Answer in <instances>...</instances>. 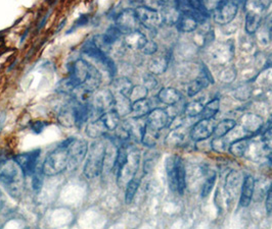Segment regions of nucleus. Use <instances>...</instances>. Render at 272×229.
<instances>
[{
	"mask_svg": "<svg viewBox=\"0 0 272 229\" xmlns=\"http://www.w3.org/2000/svg\"><path fill=\"white\" fill-rule=\"evenodd\" d=\"M106 138L96 139L89 146L85 158L83 173L88 180H93L104 172V159L106 153Z\"/></svg>",
	"mask_w": 272,
	"mask_h": 229,
	"instance_id": "f257e3e1",
	"label": "nucleus"
},
{
	"mask_svg": "<svg viewBox=\"0 0 272 229\" xmlns=\"http://www.w3.org/2000/svg\"><path fill=\"white\" fill-rule=\"evenodd\" d=\"M269 5L270 0H246L245 31L248 35L252 36L258 32Z\"/></svg>",
	"mask_w": 272,
	"mask_h": 229,
	"instance_id": "f03ea898",
	"label": "nucleus"
},
{
	"mask_svg": "<svg viewBox=\"0 0 272 229\" xmlns=\"http://www.w3.org/2000/svg\"><path fill=\"white\" fill-rule=\"evenodd\" d=\"M69 161L68 146L64 141L47 155L41 167L42 172L45 176L58 175L69 168Z\"/></svg>",
	"mask_w": 272,
	"mask_h": 229,
	"instance_id": "7ed1b4c3",
	"label": "nucleus"
},
{
	"mask_svg": "<svg viewBox=\"0 0 272 229\" xmlns=\"http://www.w3.org/2000/svg\"><path fill=\"white\" fill-rule=\"evenodd\" d=\"M21 169L16 161L0 159V182L3 183L13 196H18L21 191Z\"/></svg>",
	"mask_w": 272,
	"mask_h": 229,
	"instance_id": "20e7f679",
	"label": "nucleus"
},
{
	"mask_svg": "<svg viewBox=\"0 0 272 229\" xmlns=\"http://www.w3.org/2000/svg\"><path fill=\"white\" fill-rule=\"evenodd\" d=\"M166 171L171 190L183 195L186 187V172L184 163L180 157H170L166 163Z\"/></svg>",
	"mask_w": 272,
	"mask_h": 229,
	"instance_id": "39448f33",
	"label": "nucleus"
},
{
	"mask_svg": "<svg viewBox=\"0 0 272 229\" xmlns=\"http://www.w3.org/2000/svg\"><path fill=\"white\" fill-rule=\"evenodd\" d=\"M140 164V154L136 149L128 151V156L123 165L116 171L117 183L119 186H125L129 180L135 178Z\"/></svg>",
	"mask_w": 272,
	"mask_h": 229,
	"instance_id": "423d86ee",
	"label": "nucleus"
},
{
	"mask_svg": "<svg viewBox=\"0 0 272 229\" xmlns=\"http://www.w3.org/2000/svg\"><path fill=\"white\" fill-rule=\"evenodd\" d=\"M238 12V4L233 0H219L213 8V19L220 26L234 22Z\"/></svg>",
	"mask_w": 272,
	"mask_h": 229,
	"instance_id": "0eeeda50",
	"label": "nucleus"
},
{
	"mask_svg": "<svg viewBox=\"0 0 272 229\" xmlns=\"http://www.w3.org/2000/svg\"><path fill=\"white\" fill-rule=\"evenodd\" d=\"M69 152V168H76L77 166L85 160L88 152V143L83 139L69 138L66 140Z\"/></svg>",
	"mask_w": 272,
	"mask_h": 229,
	"instance_id": "6e6552de",
	"label": "nucleus"
},
{
	"mask_svg": "<svg viewBox=\"0 0 272 229\" xmlns=\"http://www.w3.org/2000/svg\"><path fill=\"white\" fill-rule=\"evenodd\" d=\"M135 13L140 25L149 31H154L164 24L163 16L160 10L140 5L135 8Z\"/></svg>",
	"mask_w": 272,
	"mask_h": 229,
	"instance_id": "1a4fd4ad",
	"label": "nucleus"
},
{
	"mask_svg": "<svg viewBox=\"0 0 272 229\" xmlns=\"http://www.w3.org/2000/svg\"><path fill=\"white\" fill-rule=\"evenodd\" d=\"M115 26L123 33V35H126L139 30L142 25L139 23L135 9L126 8L117 15L115 18Z\"/></svg>",
	"mask_w": 272,
	"mask_h": 229,
	"instance_id": "9d476101",
	"label": "nucleus"
},
{
	"mask_svg": "<svg viewBox=\"0 0 272 229\" xmlns=\"http://www.w3.org/2000/svg\"><path fill=\"white\" fill-rule=\"evenodd\" d=\"M241 176L237 170H231L225 179V185H224V194L226 199V205L228 207V210H230L233 206L236 204L237 196L239 194Z\"/></svg>",
	"mask_w": 272,
	"mask_h": 229,
	"instance_id": "9b49d317",
	"label": "nucleus"
},
{
	"mask_svg": "<svg viewBox=\"0 0 272 229\" xmlns=\"http://www.w3.org/2000/svg\"><path fill=\"white\" fill-rule=\"evenodd\" d=\"M40 154H41V150L36 149L16 156L14 160L18 164L24 176H32L34 174L37 169Z\"/></svg>",
	"mask_w": 272,
	"mask_h": 229,
	"instance_id": "f8f14e48",
	"label": "nucleus"
},
{
	"mask_svg": "<svg viewBox=\"0 0 272 229\" xmlns=\"http://www.w3.org/2000/svg\"><path fill=\"white\" fill-rule=\"evenodd\" d=\"M216 123L213 118H200L190 131V139L194 142L206 141L213 136Z\"/></svg>",
	"mask_w": 272,
	"mask_h": 229,
	"instance_id": "ddd939ff",
	"label": "nucleus"
},
{
	"mask_svg": "<svg viewBox=\"0 0 272 229\" xmlns=\"http://www.w3.org/2000/svg\"><path fill=\"white\" fill-rule=\"evenodd\" d=\"M90 64L83 58H78L69 66V78L71 79L75 87L83 85L87 79Z\"/></svg>",
	"mask_w": 272,
	"mask_h": 229,
	"instance_id": "4468645a",
	"label": "nucleus"
},
{
	"mask_svg": "<svg viewBox=\"0 0 272 229\" xmlns=\"http://www.w3.org/2000/svg\"><path fill=\"white\" fill-rule=\"evenodd\" d=\"M211 54H212L213 60L219 65H228L235 55L234 43L230 40L224 43H218L214 45Z\"/></svg>",
	"mask_w": 272,
	"mask_h": 229,
	"instance_id": "2eb2a0df",
	"label": "nucleus"
},
{
	"mask_svg": "<svg viewBox=\"0 0 272 229\" xmlns=\"http://www.w3.org/2000/svg\"><path fill=\"white\" fill-rule=\"evenodd\" d=\"M201 74L203 75H200L196 79H194L193 81H190L186 85V93L188 97L196 96L197 94H199L204 89L208 88L213 82V78L209 74L208 68H206V66L203 67Z\"/></svg>",
	"mask_w": 272,
	"mask_h": 229,
	"instance_id": "dca6fc26",
	"label": "nucleus"
},
{
	"mask_svg": "<svg viewBox=\"0 0 272 229\" xmlns=\"http://www.w3.org/2000/svg\"><path fill=\"white\" fill-rule=\"evenodd\" d=\"M146 126L157 131H162L169 124V114L167 109L155 108L150 110L145 118Z\"/></svg>",
	"mask_w": 272,
	"mask_h": 229,
	"instance_id": "f3484780",
	"label": "nucleus"
},
{
	"mask_svg": "<svg viewBox=\"0 0 272 229\" xmlns=\"http://www.w3.org/2000/svg\"><path fill=\"white\" fill-rule=\"evenodd\" d=\"M239 127L246 132L254 133L262 130L264 127V119L262 116L255 113H246L240 116Z\"/></svg>",
	"mask_w": 272,
	"mask_h": 229,
	"instance_id": "a211bd4d",
	"label": "nucleus"
},
{
	"mask_svg": "<svg viewBox=\"0 0 272 229\" xmlns=\"http://www.w3.org/2000/svg\"><path fill=\"white\" fill-rule=\"evenodd\" d=\"M256 187V181L252 175H246L241 182L240 187V196H239V206L246 208L248 207L252 200H253L254 193Z\"/></svg>",
	"mask_w": 272,
	"mask_h": 229,
	"instance_id": "6ab92c4d",
	"label": "nucleus"
},
{
	"mask_svg": "<svg viewBox=\"0 0 272 229\" xmlns=\"http://www.w3.org/2000/svg\"><path fill=\"white\" fill-rule=\"evenodd\" d=\"M147 40L148 39H147L146 35L144 32H142L140 30H137V31H134V32H131V33L124 35L123 39H122V42L126 49L140 50L145 44Z\"/></svg>",
	"mask_w": 272,
	"mask_h": 229,
	"instance_id": "aec40b11",
	"label": "nucleus"
},
{
	"mask_svg": "<svg viewBox=\"0 0 272 229\" xmlns=\"http://www.w3.org/2000/svg\"><path fill=\"white\" fill-rule=\"evenodd\" d=\"M199 22L193 13H181L176 27L181 33H194L199 28Z\"/></svg>",
	"mask_w": 272,
	"mask_h": 229,
	"instance_id": "412c9836",
	"label": "nucleus"
},
{
	"mask_svg": "<svg viewBox=\"0 0 272 229\" xmlns=\"http://www.w3.org/2000/svg\"><path fill=\"white\" fill-rule=\"evenodd\" d=\"M102 82H103V76L100 74V70L95 65L90 64L87 79L83 82V85H81V87L84 88L89 93H94L100 88Z\"/></svg>",
	"mask_w": 272,
	"mask_h": 229,
	"instance_id": "4be33fe9",
	"label": "nucleus"
},
{
	"mask_svg": "<svg viewBox=\"0 0 272 229\" xmlns=\"http://www.w3.org/2000/svg\"><path fill=\"white\" fill-rule=\"evenodd\" d=\"M158 100L167 106H172L176 105L182 99V95L181 93L172 87H166L161 89L157 95Z\"/></svg>",
	"mask_w": 272,
	"mask_h": 229,
	"instance_id": "5701e85b",
	"label": "nucleus"
},
{
	"mask_svg": "<svg viewBox=\"0 0 272 229\" xmlns=\"http://www.w3.org/2000/svg\"><path fill=\"white\" fill-rule=\"evenodd\" d=\"M169 60H170L169 56L165 54H161L152 57L147 65L148 71L155 76H161L165 74L169 65Z\"/></svg>",
	"mask_w": 272,
	"mask_h": 229,
	"instance_id": "b1692460",
	"label": "nucleus"
},
{
	"mask_svg": "<svg viewBox=\"0 0 272 229\" xmlns=\"http://www.w3.org/2000/svg\"><path fill=\"white\" fill-rule=\"evenodd\" d=\"M109 131L107 130L105 123L100 118L90 120L86 126V133L90 139H99L107 136Z\"/></svg>",
	"mask_w": 272,
	"mask_h": 229,
	"instance_id": "393cba45",
	"label": "nucleus"
},
{
	"mask_svg": "<svg viewBox=\"0 0 272 229\" xmlns=\"http://www.w3.org/2000/svg\"><path fill=\"white\" fill-rule=\"evenodd\" d=\"M57 120L65 128L75 127V113L74 103H69L59 110L57 114Z\"/></svg>",
	"mask_w": 272,
	"mask_h": 229,
	"instance_id": "a878e982",
	"label": "nucleus"
},
{
	"mask_svg": "<svg viewBox=\"0 0 272 229\" xmlns=\"http://www.w3.org/2000/svg\"><path fill=\"white\" fill-rule=\"evenodd\" d=\"M251 144V137H243L238 138L234 141L228 146V152L234 156V157L240 158L248 152Z\"/></svg>",
	"mask_w": 272,
	"mask_h": 229,
	"instance_id": "bb28decb",
	"label": "nucleus"
},
{
	"mask_svg": "<svg viewBox=\"0 0 272 229\" xmlns=\"http://www.w3.org/2000/svg\"><path fill=\"white\" fill-rule=\"evenodd\" d=\"M115 103H114V110L119 114V116L122 118L129 114H131V107H132V102L129 99V97L120 95V94H114Z\"/></svg>",
	"mask_w": 272,
	"mask_h": 229,
	"instance_id": "cd10ccee",
	"label": "nucleus"
},
{
	"mask_svg": "<svg viewBox=\"0 0 272 229\" xmlns=\"http://www.w3.org/2000/svg\"><path fill=\"white\" fill-rule=\"evenodd\" d=\"M110 87H112V92L114 94H120V95H124L129 97L130 92L133 88V84L128 78L126 77H120V78H116L112 81V84H110Z\"/></svg>",
	"mask_w": 272,
	"mask_h": 229,
	"instance_id": "c85d7f7f",
	"label": "nucleus"
},
{
	"mask_svg": "<svg viewBox=\"0 0 272 229\" xmlns=\"http://www.w3.org/2000/svg\"><path fill=\"white\" fill-rule=\"evenodd\" d=\"M152 110L150 107V101L145 98L132 102V107H131V115L134 118H144L146 117L147 114Z\"/></svg>",
	"mask_w": 272,
	"mask_h": 229,
	"instance_id": "c756f323",
	"label": "nucleus"
},
{
	"mask_svg": "<svg viewBox=\"0 0 272 229\" xmlns=\"http://www.w3.org/2000/svg\"><path fill=\"white\" fill-rule=\"evenodd\" d=\"M236 128V121L235 119H223L218 122L215 126L214 138H225L229 132L233 131Z\"/></svg>",
	"mask_w": 272,
	"mask_h": 229,
	"instance_id": "7c9ffc66",
	"label": "nucleus"
},
{
	"mask_svg": "<svg viewBox=\"0 0 272 229\" xmlns=\"http://www.w3.org/2000/svg\"><path fill=\"white\" fill-rule=\"evenodd\" d=\"M99 118L103 120V122L105 123V126L109 131L114 132V131L121 123V117L119 116V114L114 109L105 112Z\"/></svg>",
	"mask_w": 272,
	"mask_h": 229,
	"instance_id": "2f4dec72",
	"label": "nucleus"
},
{
	"mask_svg": "<svg viewBox=\"0 0 272 229\" xmlns=\"http://www.w3.org/2000/svg\"><path fill=\"white\" fill-rule=\"evenodd\" d=\"M159 133H160L159 131L149 128L148 126H146V123H145V131H144L142 142H140V143H142L144 146H145V147H147V148H153L158 143Z\"/></svg>",
	"mask_w": 272,
	"mask_h": 229,
	"instance_id": "473e14b6",
	"label": "nucleus"
},
{
	"mask_svg": "<svg viewBox=\"0 0 272 229\" xmlns=\"http://www.w3.org/2000/svg\"><path fill=\"white\" fill-rule=\"evenodd\" d=\"M220 110V99L214 98L204 105L203 111L200 113V118H214Z\"/></svg>",
	"mask_w": 272,
	"mask_h": 229,
	"instance_id": "72a5a7b5",
	"label": "nucleus"
},
{
	"mask_svg": "<svg viewBox=\"0 0 272 229\" xmlns=\"http://www.w3.org/2000/svg\"><path fill=\"white\" fill-rule=\"evenodd\" d=\"M140 185V179L138 178H133L131 180L127 182L125 185V202L126 204H131L134 199V196L138 191V187Z\"/></svg>",
	"mask_w": 272,
	"mask_h": 229,
	"instance_id": "f704fd0d",
	"label": "nucleus"
},
{
	"mask_svg": "<svg viewBox=\"0 0 272 229\" xmlns=\"http://www.w3.org/2000/svg\"><path fill=\"white\" fill-rule=\"evenodd\" d=\"M204 104L199 100L190 101L185 104L184 106V115L187 117H197L199 116L201 111H203Z\"/></svg>",
	"mask_w": 272,
	"mask_h": 229,
	"instance_id": "c9c22d12",
	"label": "nucleus"
},
{
	"mask_svg": "<svg viewBox=\"0 0 272 229\" xmlns=\"http://www.w3.org/2000/svg\"><path fill=\"white\" fill-rule=\"evenodd\" d=\"M184 140V133L179 131V129L177 130H171L169 134L165 140V144L169 147H177V146L182 144Z\"/></svg>",
	"mask_w": 272,
	"mask_h": 229,
	"instance_id": "e433bc0d",
	"label": "nucleus"
},
{
	"mask_svg": "<svg viewBox=\"0 0 272 229\" xmlns=\"http://www.w3.org/2000/svg\"><path fill=\"white\" fill-rule=\"evenodd\" d=\"M236 78V69L234 65H223V68L221 69L220 74H219V79L222 82H226V84H229V82H234Z\"/></svg>",
	"mask_w": 272,
	"mask_h": 229,
	"instance_id": "4c0bfd02",
	"label": "nucleus"
},
{
	"mask_svg": "<svg viewBox=\"0 0 272 229\" xmlns=\"http://www.w3.org/2000/svg\"><path fill=\"white\" fill-rule=\"evenodd\" d=\"M147 95H148V90L144 85H136L133 86L132 90H131L129 99L131 100V102H135L138 100L147 98Z\"/></svg>",
	"mask_w": 272,
	"mask_h": 229,
	"instance_id": "58836bf2",
	"label": "nucleus"
},
{
	"mask_svg": "<svg viewBox=\"0 0 272 229\" xmlns=\"http://www.w3.org/2000/svg\"><path fill=\"white\" fill-rule=\"evenodd\" d=\"M216 180H217V175L215 172L211 173L208 176L203 187H201V196L207 197V196H209V195L211 193H212V191L214 190L215 183H216Z\"/></svg>",
	"mask_w": 272,
	"mask_h": 229,
	"instance_id": "ea45409f",
	"label": "nucleus"
},
{
	"mask_svg": "<svg viewBox=\"0 0 272 229\" xmlns=\"http://www.w3.org/2000/svg\"><path fill=\"white\" fill-rule=\"evenodd\" d=\"M44 174L42 172V169H36L34 174L32 175V187L35 192H39L41 190V187L44 182Z\"/></svg>",
	"mask_w": 272,
	"mask_h": 229,
	"instance_id": "a19ab883",
	"label": "nucleus"
},
{
	"mask_svg": "<svg viewBox=\"0 0 272 229\" xmlns=\"http://www.w3.org/2000/svg\"><path fill=\"white\" fill-rule=\"evenodd\" d=\"M158 49H159V46L154 40H147L145 44L143 46V48L140 49V51H142V53L145 55L153 56L157 53Z\"/></svg>",
	"mask_w": 272,
	"mask_h": 229,
	"instance_id": "79ce46f5",
	"label": "nucleus"
},
{
	"mask_svg": "<svg viewBox=\"0 0 272 229\" xmlns=\"http://www.w3.org/2000/svg\"><path fill=\"white\" fill-rule=\"evenodd\" d=\"M261 143H262V147H263L265 150L272 152V127L268 128L263 132V134H262Z\"/></svg>",
	"mask_w": 272,
	"mask_h": 229,
	"instance_id": "37998d69",
	"label": "nucleus"
},
{
	"mask_svg": "<svg viewBox=\"0 0 272 229\" xmlns=\"http://www.w3.org/2000/svg\"><path fill=\"white\" fill-rule=\"evenodd\" d=\"M228 146L224 140V138H214L211 142V147L212 149L218 153L225 152L228 149Z\"/></svg>",
	"mask_w": 272,
	"mask_h": 229,
	"instance_id": "c03bdc74",
	"label": "nucleus"
},
{
	"mask_svg": "<svg viewBox=\"0 0 272 229\" xmlns=\"http://www.w3.org/2000/svg\"><path fill=\"white\" fill-rule=\"evenodd\" d=\"M148 91H152L154 89H156V87L158 86V80L156 78L155 75L153 74H150V72H148V74L145 75L144 76V84H143Z\"/></svg>",
	"mask_w": 272,
	"mask_h": 229,
	"instance_id": "a18cd8bd",
	"label": "nucleus"
},
{
	"mask_svg": "<svg viewBox=\"0 0 272 229\" xmlns=\"http://www.w3.org/2000/svg\"><path fill=\"white\" fill-rule=\"evenodd\" d=\"M225 201L226 203V199H225V194H224V190L223 192L221 191V189L219 187V189H217L216 193H215V197H214V203L217 207V209L219 211H221L223 209V202Z\"/></svg>",
	"mask_w": 272,
	"mask_h": 229,
	"instance_id": "49530a36",
	"label": "nucleus"
},
{
	"mask_svg": "<svg viewBox=\"0 0 272 229\" xmlns=\"http://www.w3.org/2000/svg\"><path fill=\"white\" fill-rule=\"evenodd\" d=\"M143 5L152 9L161 10L164 5V0H143Z\"/></svg>",
	"mask_w": 272,
	"mask_h": 229,
	"instance_id": "de8ad7c7",
	"label": "nucleus"
},
{
	"mask_svg": "<svg viewBox=\"0 0 272 229\" xmlns=\"http://www.w3.org/2000/svg\"><path fill=\"white\" fill-rule=\"evenodd\" d=\"M88 22H89V16H85V15L80 16L79 18L75 22V24L73 25V27L71 28V30L68 31V34H70L72 32V31H75L76 29H78L80 27H84L85 25L88 24Z\"/></svg>",
	"mask_w": 272,
	"mask_h": 229,
	"instance_id": "09e8293b",
	"label": "nucleus"
},
{
	"mask_svg": "<svg viewBox=\"0 0 272 229\" xmlns=\"http://www.w3.org/2000/svg\"><path fill=\"white\" fill-rule=\"evenodd\" d=\"M265 209L268 215L272 214V183L268 187L266 193V200H265Z\"/></svg>",
	"mask_w": 272,
	"mask_h": 229,
	"instance_id": "8fccbe9b",
	"label": "nucleus"
},
{
	"mask_svg": "<svg viewBox=\"0 0 272 229\" xmlns=\"http://www.w3.org/2000/svg\"><path fill=\"white\" fill-rule=\"evenodd\" d=\"M48 124L49 123L46 121H34L31 124V130L35 133H40L45 130V128L48 126Z\"/></svg>",
	"mask_w": 272,
	"mask_h": 229,
	"instance_id": "3c124183",
	"label": "nucleus"
},
{
	"mask_svg": "<svg viewBox=\"0 0 272 229\" xmlns=\"http://www.w3.org/2000/svg\"><path fill=\"white\" fill-rule=\"evenodd\" d=\"M250 91H248L247 88L243 87V88H240L238 89L236 92V97L237 99H240V100H244V99H249L250 97Z\"/></svg>",
	"mask_w": 272,
	"mask_h": 229,
	"instance_id": "603ef678",
	"label": "nucleus"
},
{
	"mask_svg": "<svg viewBox=\"0 0 272 229\" xmlns=\"http://www.w3.org/2000/svg\"><path fill=\"white\" fill-rule=\"evenodd\" d=\"M155 162H156V160L153 157H150V158L145 160V163H144V171H145V173H148L149 171H152V169L154 168V166L156 164Z\"/></svg>",
	"mask_w": 272,
	"mask_h": 229,
	"instance_id": "864d4df0",
	"label": "nucleus"
},
{
	"mask_svg": "<svg viewBox=\"0 0 272 229\" xmlns=\"http://www.w3.org/2000/svg\"><path fill=\"white\" fill-rule=\"evenodd\" d=\"M48 16H49V14H47L43 18H42V20L41 22L39 23V25H38V28H37V30L39 31V30H41L43 27H44V25L46 24V20H47V18H48Z\"/></svg>",
	"mask_w": 272,
	"mask_h": 229,
	"instance_id": "5fc2aeb1",
	"label": "nucleus"
},
{
	"mask_svg": "<svg viewBox=\"0 0 272 229\" xmlns=\"http://www.w3.org/2000/svg\"><path fill=\"white\" fill-rule=\"evenodd\" d=\"M4 206V196L1 192V190H0V211L2 210V208Z\"/></svg>",
	"mask_w": 272,
	"mask_h": 229,
	"instance_id": "6e6d98bb",
	"label": "nucleus"
},
{
	"mask_svg": "<svg viewBox=\"0 0 272 229\" xmlns=\"http://www.w3.org/2000/svg\"><path fill=\"white\" fill-rule=\"evenodd\" d=\"M66 22H67V18H64V19L62 20V23H60V24H59V26H58V28L56 29V31H55V32H59V31H60V30H62V28H63V27L65 26Z\"/></svg>",
	"mask_w": 272,
	"mask_h": 229,
	"instance_id": "4d7b16f0",
	"label": "nucleus"
},
{
	"mask_svg": "<svg viewBox=\"0 0 272 229\" xmlns=\"http://www.w3.org/2000/svg\"><path fill=\"white\" fill-rule=\"evenodd\" d=\"M268 35H269V40H270V42H272V23L270 25V28L268 30Z\"/></svg>",
	"mask_w": 272,
	"mask_h": 229,
	"instance_id": "13d9d810",
	"label": "nucleus"
},
{
	"mask_svg": "<svg viewBox=\"0 0 272 229\" xmlns=\"http://www.w3.org/2000/svg\"><path fill=\"white\" fill-rule=\"evenodd\" d=\"M268 160H269V162L272 164V152H270L269 155H268Z\"/></svg>",
	"mask_w": 272,
	"mask_h": 229,
	"instance_id": "bf43d9fd",
	"label": "nucleus"
},
{
	"mask_svg": "<svg viewBox=\"0 0 272 229\" xmlns=\"http://www.w3.org/2000/svg\"><path fill=\"white\" fill-rule=\"evenodd\" d=\"M2 130V121H0V132H1Z\"/></svg>",
	"mask_w": 272,
	"mask_h": 229,
	"instance_id": "052dcab7",
	"label": "nucleus"
}]
</instances>
